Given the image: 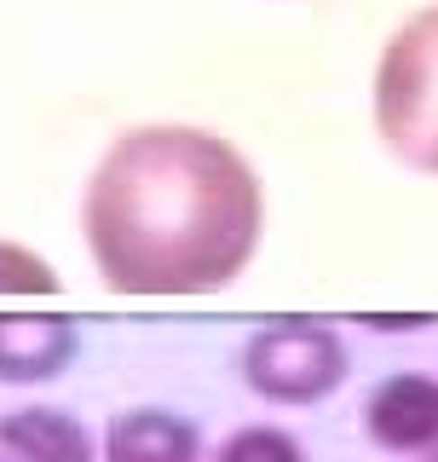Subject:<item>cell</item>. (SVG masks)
Segmentation results:
<instances>
[{
	"mask_svg": "<svg viewBox=\"0 0 438 462\" xmlns=\"http://www.w3.org/2000/svg\"><path fill=\"white\" fill-rule=\"evenodd\" d=\"M363 433L392 457H421L438 445V375L398 370L363 399Z\"/></svg>",
	"mask_w": 438,
	"mask_h": 462,
	"instance_id": "obj_4",
	"label": "cell"
},
{
	"mask_svg": "<svg viewBox=\"0 0 438 462\" xmlns=\"http://www.w3.org/2000/svg\"><path fill=\"white\" fill-rule=\"evenodd\" d=\"M0 451L12 462H98V445L76 411L18 404L0 416Z\"/></svg>",
	"mask_w": 438,
	"mask_h": 462,
	"instance_id": "obj_7",
	"label": "cell"
},
{
	"mask_svg": "<svg viewBox=\"0 0 438 462\" xmlns=\"http://www.w3.org/2000/svg\"><path fill=\"white\" fill-rule=\"evenodd\" d=\"M81 353V329L76 318H52V312H0V382L29 387V382H52L76 365Z\"/></svg>",
	"mask_w": 438,
	"mask_h": 462,
	"instance_id": "obj_5",
	"label": "cell"
},
{
	"mask_svg": "<svg viewBox=\"0 0 438 462\" xmlns=\"http://www.w3.org/2000/svg\"><path fill=\"white\" fill-rule=\"evenodd\" d=\"M375 127L398 162L438 173V6L415 12L387 41L375 69Z\"/></svg>",
	"mask_w": 438,
	"mask_h": 462,
	"instance_id": "obj_2",
	"label": "cell"
},
{
	"mask_svg": "<svg viewBox=\"0 0 438 462\" xmlns=\"http://www.w3.org/2000/svg\"><path fill=\"white\" fill-rule=\"evenodd\" d=\"M346 341L324 318H271L242 346V382L266 404H317L346 382Z\"/></svg>",
	"mask_w": 438,
	"mask_h": 462,
	"instance_id": "obj_3",
	"label": "cell"
},
{
	"mask_svg": "<svg viewBox=\"0 0 438 462\" xmlns=\"http://www.w3.org/2000/svg\"><path fill=\"white\" fill-rule=\"evenodd\" d=\"M98 462H202V433L179 411L139 404V411H122L105 428Z\"/></svg>",
	"mask_w": 438,
	"mask_h": 462,
	"instance_id": "obj_6",
	"label": "cell"
},
{
	"mask_svg": "<svg viewBox=\"0 0 438 462\" xmlns=\"http://www.w3.org/2000/svg\"><path fill=\"white\" fill-rule=\"evenodd\" d=\"M375 329H427L433 318H370Z\"/></svg>",
	"mask_w": 438,
	"mask_h": 462,
	"instance_id": "obj_10",
	"label": "cell"
},
{
	"mask_svg": "<svg viewBox=\"0 0 438 462\" xmlns=\"http://www.w3.org/2000/svg\"><path fill=\"white\" fill-rule=\"evenodd\" d=\"M266 197L225 139L185 122L133 127L87 180V254L122 295H214L254 260Z\"/></svg>",
	"mask_w": 438,
	"mask_h": 462,
	"instance_id": "obj_1",
	"label": "cell"
},
{
	"mask_svg": "<svg viewBox=\"0 0 438 462\" xmlns=\"http://www.w3.org/2000/svg\"><path fill=\"white\" fill-rule=\"evenodd\" d=\"M58 272L41 254H29L23 243H0V295H52Z\"/></svg>",
	"mask_w": 438,
	"mask_h": 462,
	"instance_id": "obj_9",
	"label": "cell"
},
{
	"mask_svg": "<svg viewBox=\"0 0 438 462\" xmlns=\"http://www.w3.org/2000/svg\"><path fill=\"white\" fill-rule=\"evenodd\" d=\"M421 462H438V445H433V451H421Z\"/></svg>",
	"mask_w": 438,
	"mask_h": 462,
	"instance_id": "obj_11",
	"label": "cell"
},
{
	"mask_svg": "<svg viewBox=\"0 0 438 462\" xmlns=\"http://www.w3.org/2000/svg\"><path fill=\"white\" fill-rule=\"evenodd\" d=\"M214 462H306V451H300V439L288 428L254 422V428L231 433V439L214 451Z\"/></svg>",
	"mask_w": 438,
	"mask_h": 462,
	"instance_id": "obj_8",
	"label": "cell"
}]
</instances>
